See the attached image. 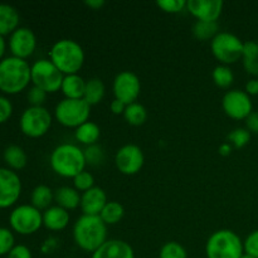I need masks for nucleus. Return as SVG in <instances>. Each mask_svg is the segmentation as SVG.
Segmentation results:
<instances>
[{
  "mask_svg": "<svg viewBox=\"0 0 258 258\" xmlns=\"http://www.w3.org/2000/svg\"><path fill=\"white\" fill-rule=\"evenodd\" d=\"M22 179L17 171L0 166V209L12 208L22 196Z\"/></svg>",
  "mask_w": 258,
  "mask_h": 258,
  "instance_id": "nucleus-13",
  "label": "nucleus"
},
{
  "mask_svg": "<svg viewBox=\"0 0 258 258\" xmlns=\"http://www.w3.org/2000/svg\"><path fill=\"white\" fill-rule=\"evenodd\" d=\"M112 91L116 100L125 105L136 102L141 92L140 78L131 71H122L116 75L112 83Z\"/></svg>",
  "mask_w": 258,
  "mask_h": 258,
  "instance_id": "nucleus-12",
  "label": "nucleus"
},
{
  "mask_svg": "<svg viewBox=\"0 0 258 258\" xmlns=\"http://www.w3.org/2000/svg\"><path fill=\"white\" fill-rule=\"evenodd\" d=\"M106 95V86L101 78L93 77L86 81V88L85 95H83V100L88 103L90 106L98 105L101 101L103 100Z\"/></svg>",
  "mask_w": 258,
  "mask_h": 258,
  "instance_id": "nucleus-24",
  "label": "nucleus"
},
{
  "mask_svg": "<svg viewBox=\"0 0 258 258\" xmlns=\"http://www.w3.org/2000/svg\"><path fill=\"white\" fill-rule=\"evenodd\" d=\"M15 246L14 232L7 227H0V256H8Z\"/></svg>",
  "mask_w": 258,
  "mask_h": 258,
  "instance_id": "nucleus-34",
  "label": "nucleus"
},
{
  "mask_svg": "<svg viewBox=\"0 0 258 258\" xmlns=\"http://www.w3.org/2000/svg\"><path fill=\"white\" fill-rule=\"evenodd\" d=\"M53 201H54V191L44 184L35 186L30 194V204L40 212L52 207Z\"/></svg>",
  "mask_w": 258,
  "mask_h": 258,
  "instance_id": "nucleus-26",
  "label": "nucleus"
},
{
  "mask_svg": "<svg viewBox=\"0 0 258 258\" xmlns=\"http://www.w3.org/2000/svg\"><path fill=\"white\" fill-rule=\"evenodd\" d=\"M126 106L127 105H125V103L121 102V101L113 98L112 102L110 103V110L113 115H123V112H125L126 110Z\"/></svg>",
  "mask_w": 258,
  "mask_h": 258,
  "instance_id": "nucleus-44",
  "label": "nucleus"
},
{
  "mask_svg": "<svg viewBox=\"0 0 258 258\" xmlns=\"http://www.w3.org/2000/svg\"><path fill=\"white\" fill-rule=\"evenodd\" d=\"M49 165L57 175L62 178H75L85 171V151L75 144L63 143L55 146L49 155Z\"/></svg>",
  "mask_w": 258,
  "mask_h": 258,
  "instance_id": "nucleus-3",
  "label": "nucleus"
},
{
  "mask_svg": "<svg viewBox=\"0 0 258 258\" xmlns=\"http://www.w3.org/2000/svg\"><path fill=\"white\" fill-rule=\"evenodd\" d=\"M257 44H258V40H257Z\"/></svg>",
  "mask_w": 258,
  "mask_h": 258,
  "instance_id": "nucleus-50",
  "label": "nucleus"
},
{
  "mask_svg": "<svg viewBox=\"0 0 258 258\" xmlns=\"http://www.w3.org/2000/svg\"><path fill=\"white\" fill-rule=\"evenodd\" d=\"M159 258H188V252L179 242L170 241L163 244L159 252Z\"/></svg>",
  "mask_w": 258,
  "mask_h": 258,
  "instance_id": "nucleus-31",
  "label": "nucleus"
},
{
  "mask_svg": "<svg viewBox=\"0 0 258 258\" xmlns=\"http://www.w3.org/2000/svg\"><path fill=\"white\" fill-rule=\"evenodd\" d=\"M145 156L140 146L126 144L121 146L115 155V165L123 175H135L143 169Z\"/></svg>",
  "mask_w": 258,
  "mask_h": 258,
  "instance_id": "nucleus-14",
  "label": "nucleus"
},
{
  "mask_svg": "<svg viewBox=\"0 0 258 258\" xmlns=\"http://www.w3.org/2000/svg\"><path fill=\"white\" fill-rule=\"evenodd\" d=\"M73 241L82 251L93 253L107 241V224L100 216L83 214L73 226Z\"/></svg>",
  "mask_w": 258,
  "mask_h": 258,
  "instance_id": "nucleus-1",
  "label": "nucleus"
},
{
  "mask_svg": "<svg viewBox=\"0 0 258 258\" xmlns=\"http://www.w3.org/2000/svg\"><path fill=\"white\" fill-rule=\"evenodd\" d=\"M54 202L66 211H73L81 204V194L75 186H60L54 191Z\"/></svg>",
  "mask_w": 258,
  "mask_h": 258,
  "instance_id": "nucleus-21",
  "label": "nucleus"
},
{
  "mask_svg": "<svg viewBox=\"0 0 258 258\" xmlns=\"http://www.w3.org/2000/svg\"><path fill=\"white\" fill-rule=\"evenodd\" d=\"M125 216V208H123L122 204H120L118 202L110 201L106 203V206L103 207L102 212L100 213L101 219L105 222L107 226H113V224H117L121 219Z\"/></svg>",
  "mask_w": 258,
  "mask_h": 258,
  "instance_id": "nucleus-27",
  "label": "nucleus"
},
{
  "mask_svg": "<svg viewBox=\"0 0 258 258\" xmlns=\"http://www.w3.org/2000/svg\"><path fill=\"white\" fill-rule=\"evenodd\" d=\"M212 78L219 88H228L234 81V73L229 66L218 64L212 72Z\"/></svg>",
  "mask_w": 258,
  "mask_h": 258,
  "instance_id": "nucleus-29",
  "label": "nucleus"
},
{
  "mask_svg": "<svg viewBox=\"0 0 258 258\" xmlns=\"http://www.w3.org/2000/svg\"><path fill=\"white\" fill-rule=\"evenodd\" d=\"M106 191L100 186H93L90 190L81 194V209L87 216H100L103 207L107 203Z\"/></svg>",
  "mask_w": 258,
  "mask_h": 258,
  "instance_id": "nucleus-17",
  "label": "nucleus"
},
{
  "mask_svg": "<svg viewBox=\"0 0 258 258\" xmlns=\"http://www.w3.org/2000/svg\"><path fill=\"white\" fill-rule=\"evenodd\" d=\"M91 258H135V252L126 241L107 239Z\"/></svg>",
  "mask_w": 258,
  "mask_h": 258,
  "instance_id": "nucleus-18",
  "label": "nucleus"
},
{
  "mask_svg": "<svg viewBox=\"0 0 258 258\" xmlns=\"http://www.w3.org/2000/svg\"><path fill=\"white\" fill-rule=\"evenodd\" d=\"M244 92L249 96H257L258 95V78L249 80L248 82L246 83Z\"/></svg>",
  "mask_w": 258,
  "mask_h": 258,
  "instance_id": "nucleus-45",
  "label": "nucleus"
},
{
  "mask_svg": "<svg viewBox=\"0 0 258 258\" xmlns=\"http://www.w3.org/2000/svg\"><path fill=\"white\" fill-rule=\"evenodd\" d=\"M211 50L221 64H233L242 58L243 42L233 33L219 32L211 40Z\"/></svg>",
  "mask_w": 258,
  "mask_h": 258,
  "instance_id": "nucleus-10",
  "label": "nucleus"
},
{
  "mask_svg": "<svg viewBox=\"0 0 258 258\" xmlns=\"http://www.w3.org/2000/svg\"><path fill=\"white\" fill-rule=\"evenodd\" d=\"M8 258H33L32 251L25 244H15L8 253Z\"/></svg>",
  "mask_w": 258,
  "mask_h": 258,
  "instance_id": "nucleus-40",
  "label": "nucleus"
},
{
  "mask_svg": "<svg viewBox=\"0 0 258 258\" xmlns=\"http://www.w3.org/2000/svg\"><path fill=\"white\" fill-rule=\"evenodd\" d=\"M223 5L222 0H186V10L199 22L217 23Z\"/></svg>",
  "mask_w": 258,
  "mask_h": 258,
  "instance_id": "nucleus-16",
  "label": "nucleus"
},
{
  "mask_svg": "<svg viewBox=\"0 0 258 258\" xmlns=\"http://www.w3.org/2000/svg\"><path fill=\"white\" fill-rule=\"evenodd\" d=\"M3 159H4L5 164L8 168L12 170H22L27 166L28 156L24 149L19 145H9L4 149L3 153Z\"/></svg>",
  "mask_w": 258,
  "mask_h": 258,
  "instance_id": "nucleus-23",
  "label": "nucleus"
},
{
  "mask_svg": "<svg viewBox=\"0 0 258 258\" xmlns=\"http://www.w3.org/2000/svg\"><path fill=\"white\" fill-rule=\"evenodd\" d=\"M85 88L86 81L78 73H76V75L64 76L60 91L64 95V98L81 100V98H83V95H85Z\"/></svg>",
  "mask_w": 258,
  "mask_h": 258,
  "instance_id": "nucleus-22",
  "label": "nucleus"
},
{
  "mask_svg": "<svg viewBox=\"0 0 258 258\" xmlns=\"http://www.w3.org/2000/svg\"><path fill=\"white\" fill-rule=\"evenodd\" d=\"M70 212L58 206H52L43 212V226L52 232H59L70 224Z\"/></svg>",
  "mask_w": 258,
  "mask_h": 258,
  "instance_id": "nucleus-19",
  "label": "nucleus"
},
{
  "mask_svg": "<svg viewBox=\"0 0 258 258\" xmlns=\"http://www.w3.org/2000/svg\"><path fill=\"white\" fill-rule=\"evenodd\" d=\"M228 143L233 148L242 149L251 140V133L246 127H237L232 133L228 134Z\"/></svg>",
  "mask_w": 258,
  "mask_h": 258,
  "instance_id": "nucleus-33",
  "label": "nucleus"
},
{
  "mask_svg": "<svg viewBox=\"0 0 258 258\" xmlns=\"http://www.w3.org/2000/svg\"><path fill=\"white\" fill-rule=\"evenodd\" d=\"M101 136V128L100 126L92 121H87V122L82 123L80 127L76 128L75 138L80 144L86 146L95 145L98 141Z\"/></svg>",
  "mask_w": 258,
  "mask_h": 258,
  "instance_id": "nucleus-25",
  "label": "nucleus"
},
{
  "mask_svg": "<svg viewBox=\"0 0 258 258\" xmlns=\"http://www.w3.org/2000/svg\"><path fill=\"white\" fill-rule=\"evenodd\" d=\"M33 86L42 88L47 93H55L62 87L64 75L48 58L38 59L30 66Z\"/></svg>",
  "mask_w": 258,
  "mask_h": 258,
  "instance_id": "nucleus-9",
  "label": "nucleus"
},
{
  "mask_svg": "<svg viewBox=\"0 0 258 258\" xmlns=\"http://www.w3.org/2000/svg\"><path fill=\"white\" fill-rule=\"evenodd\" d=\"M232 149H233V148H232L231 144H229V143H223L221 146H219L218 151H219V154H221L222 156H228V155H231Z\"/></svg>",
  "mask_w": 258,
  "mask_h": 258,
  "instance_id": "nucleus-47",
  "label": "nucleus"
},
{
  "mask_svg": "<svg viewBox=\"0 0 258 258\" xmlns=\"http://www.w3.org/2000/svg\"><path fill=\"white\" fill-rule=\"evenodd\" d=\"M14 106L5 95H0V125L5 123L13 115Z\"/></svg>",
  "mask_w": 258,
  "mask_h": 258,
  "instance_id": "nucleus-39",
  "label": "nucleus"
},
{
  "mask_svg": "<svg viewBox=\"0 0 258 258\" xmlns=\"http://www.w3.org/2000/svg\"><path fill=\"white\" fill-rule=\"evenodd\" d=\"M246 128L251 134H258V111H252L251 115L244 120Z\"/></svg>",
  "mask_w": 258,
  "mask_h": 258,
  "instance_id": "nucleus-43",
  "label": "nucleus"
},
{
  "mask_svg": "<svg viewBox=\"0 0 258 258\" xmlns=\"http://www.w3.org/2000/svg\"><path fill=\"white\" fill-rule=\"evenodd\" d=\"M85 4L92 10H100L106 4L105 0H86Z\"/></svg>",
  "mask_w": 258,
  "mask_h": 258,
  "instance_id": "nucleus-46",
  "label": "nucleus"
},
{
  "mask_svg": "<svg viewBox=\"0 0 258 258\" xmlns=\"http://www.w3.org/2000/svg\"><path fill=\"white\" fill-rule=\"evenodd\" d=\"M20 15L17 8L0 3V35H10L19 28Z\"/></svg>",
  "mask_w": 258,
  "mask_h": 258,
  "instance_id": "nucleus-20",
  "label": "nucleus"
},
{
  "mask_svg": "<svg viewBox=\"0 0 258 258\" xmlns=\"http://www.w3.org/2000/svg\"><path fill=\"white\" fill-rule=\"evenodd\" d=\"M241 258H254V257L249 256V254H247V253H243V256H242Z\"/></svg>",
  "mask_w": 258,
  "mask_h": 258,
  "instance_id": "nucleus-49",
  "label": "nucleus"
},
{
  "mask_svg": "<svg viewBox=\"0 0 258 258\" xmlns=\"http://www.w3.org/2000/svg\"><path fill=\"white\" fill-rule=\"evenodd\" d=\"M8 48L13 57L27 60L37 48V37L30 28L19 27L9 35Z\"/></svg>",
  "mask_w": 258,
  "mask_h": 258,
  "instance_id": "nucleus-15",
  "label": "nucleus"
},
{
  "mask_svg": "<svg viewBox=\"0 0 258 258\" xmlns=\"http://www.w3.org/2000/svg\"><path fill=\"white\" fill-rule=\"evenodd\" d=\"M156 5L163 12L176 14V13H180L186 9V0H159L156 2Z\"/></svg>",
  "mask_w": 258,
  "mask_h": 258,
  "instance_id": "nucleus-36",
  "label": "nucleus"
},
{
  "mask_svg": "<svg viewBox=\"0 0 258 258\" xmlns=\"http://www.w3.org/2000/svg\"><path fill=\"white\" fill-rule=\"evenodd\" d=\"M243 253V241L231 229H218L207 239V258H241Z\"/></svg>",
  "mask_w": 258,
  "mask_h": 258,
  "instance_id": "nucleus-5",
  "label": "nucleus"
},
{
  "mask_svg": "<svg viewBox=\"0 0 258 258\" xmlns=\"http://www.w3.org/2000/svg\"><path fill=\"white\" fill-rule=\"evenodd\" d=\"M52 122V113L44 106H29L20 115L19 128L28 138L39 139L50 130Z\"/></svg>",
  "mask_w": 258,
  "mask_h": 258,
  "instance_id": "nucleus-7",
  "label": "nucleus"
},
{
  "mask_svg": "<svg viewBox=\"0 0 258 258\" xmlns=\"http://www.w3.org/2000/svg\"><path fill=\"white\" fill-rule=\"evenodd\" d=\"M48 93L43 91L42 88L37 87V86H32L27 92V100L30 106L34 107H39V106L44 105L45 100H47Z\"/></svg>",
  "mask_w": 258,
  "mask_h": 258,
  "instance_id": "nucleus-37",
  "label": "nucleus"
},
{
  "mask_svg": "<svg viewBox=\"0 0 258 258\" xmlns=\"http://www.w3.org/2000/svg\"><path fill=\"white\" fill-rule=\"evenodd\" d=\"M73 185H75V188L78 191L85 193V191L90 190V189L95 186V178H93V175L90 171L85 170L73 178Z\"/></svg>",
  "mask_w": 258,
  "mask_h": 258,
  "instance_id": "nucleus-35",
  "label": "nucleus"
},
{
  "mask_svg": "<svg viewBox=\"0 0 258 258\" xmlns=\"http://www.w3.org/2000/svg\"><path fill=\"white\" fill-rule=\"evenodd\" d=\"M242 60H243V68L246 70V72L248 75L258 77V57L244 58Z\"/></svg>",
  "mask_w": 258,
  "mask_h": 258,
  "instance_id": "nucleus-42",
  "label": "nucleus"
},
{
  "mask_svg": "<svg viewBox=\"0 0 258 258\" xmlns=\"http://www.w3.org/2000/svg\"><path fill=\"white\" fill-rule=\"evenodd\" d=\"M85 158H86V163L87 165L91 166H98V165H102L106 160V153L103 150L102 146L97 145H91L87 146L85 149Z\"/></svg>",
  "mask_w": 258,
  "mask_h": 258,
  "instance_id": "nucleus-32",
  "label": "nucleus"
},
{
  "mask_svg": "<svg viewBox=\"0 0 258 258\" xmlns=\"http://www.w3.org/2000/svg\"><path fill=\"white\" fill-rule=\"evenodd\" d=\"M91 115V106L83 98H63L55 105L54 117L64 127L77 128L87 122Z\"/></svg>",
  "mask_w": 258,
  "mask_h": 258,
  "instance_id": "nucleus-8",
  "label": "nucleus"
},
{
  "mask_svg": "<svg viewBox=\"0 0 258 258\" xmlns=\"http://www.w3.org/2000/svg\"><path fill=\"white\" fill-rule=\"evenodd\" d=\"M49 59L64 76L76 75L85 64V50L73 39H59L49 49Z\"/></svg>",
  "mask_w": 258,
  "mask_h": 258,
  "instance_id": "nucleus-4",
  "label": "nucleus"
},
{
  "mask_svg": "<svg viewBox=\"0 0 258 258\" xmlns=\"http://www.w3.org/2000/svg\"><path fill=\"white\" fill-rule=\"evenodd\" d=\"M59 246V241L55 237H48L43 241L42 246H40V251L44 254H50L55 251Z\"/></svg>",
  "mask_w": 258,
  "mask_h": 258,
  "instance_id": "nucleus-41",
  "label": "nucleus"
},
{
  "mask_svg": "<svg viewBox=\"0 0 258 258\" xmlns=\"http://www.w3.org/2000/svg\"><path fill=\"white\" fill-rule=\"evenodd\" d=\"M30 82V66L27 60L13 55L0 60V91L4 95L23 92Z\"/></svg>",
  "mask_w": 258,
  "mask_h": 258,
  "instance_id": "nucleus-2",
  "label": "nucleus"
},
{
  "mask_svg": "<svg viewBox=\"0 0 258 258\" xmlns=\"http://www.w3.org/2000/svg\"><path fill=\"white\" fill-rule=\"evenodd\" d=\"M9 226L14 233L20 236L37 233L43 227V212L32 204H20L10 212Z\"/></svg>",
  "mask_w": 258,
  "mask_h": 258,
  "instance_id": "nucleus-6",
  "label": "nucleus"
},
{
  "mask_svg": "<svg viewBox=\"0 0 258 258\" xmlns=\"http://www.w3.org/2000/svg\"><path fill=\"white\" fill-rule=\"evenodd\" d=\"M123 117L128 125L141 126L148 120V110L145 108V106L139 102L130 103V105L126 106Z\"/></svg>",
  "mask_w": 258,
  "mask_h": 258,
  "instance_id": "nucleus-28",
  "label": "nucleus"
},
{
  "mask_svg": "<svg viewBox=\"0 0 258 258\" xmlns=\"http://www.w3.org/2000/svg\"><path fill=\"white\" fill-rule=\"evenodd\" d=\"M218 24L211 22H199L197 20L193 25V35L198 40H212L218 34Z\"/></svg>",
  "mask_w": 258,
  "mask_h": 258,
  "instance_id": "nucleus-30",
  "label": "nucleus"
},
{
  "mask_svg": "<svg viewBox=\"0 0 258 258\" xmlns=\"http://www.w3.org/2000/svg\"><path fill=\"white\" fill-rule=\"evenodd\" d=\"M244 253L258 258V229L251 232L243 241Z\"/></svg>",
  "mask_w": 258,
  "mask_h": 258,
  "instance_id": "nucleus-38",
  "label": "nucleus"
},
{
  "mask_svg": "<svg viewBox=\"0 0 258 258\" xmlns=\"http://www.w3.org/2000/svg\"><path fill=\"white\" fill-rule=\"evenodd\" d=\"M222 108L228 117L233 120H246L253 111L251 96L242 90H231L222 98Z\"/></svg>",
  "mask_w": 258,
  "mask_h": 258,
  "instance_id": "nucleus-11",
  "label": "nucleus"
},
{
  "mask_svg": "<svg viewBox=\"0 0 258 258\" xmlns=\"http://www.w3.org/2000/svg\"><path fill=\"white\" fill-rule=\"evenodd\" d=\"M7 47H8V43L7 40H5V38L3 37V35H0V60L3 59V58H5V52H7Z\"/></svg>",
  "mask_w": 258,
  "mask_h": 258,
  "instance_id": "nucleus-48",
  "label": "nucleus"
}]
</instances>
